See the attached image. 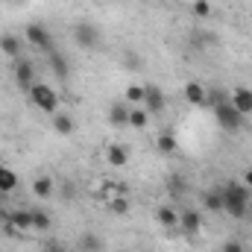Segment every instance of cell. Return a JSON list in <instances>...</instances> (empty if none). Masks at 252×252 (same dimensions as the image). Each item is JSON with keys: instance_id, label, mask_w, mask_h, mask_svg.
<instances>
[{"instance_id": "23", "label": "cell", "mask_w": 252, "mask_h": 252, "mask_svg": "<svg viewBox=\"0 0 252 252\" xmlns=\"http://www.w3.org/2000/svg\"><path fill=\"white\" fill-rule=\"evenodd\" d=\"M147 124H150L147 109H144V106H132V109H129V126H132V129H147Z\"/></svg>"}, {"instance_id": "8", "label": "cell", "mask_w": 252, "mask_h": 252, "mask_svg": "<svg viewBox=\"0 0 252 252\" xmlns=\"http://www.w3.org/2000/svg\"><path fill=\"white\" fill-rule=\"evenodd\" d=\"M0 53H3L9 62L24 59V38L15 35V32H3V35H0Z\"/></svg>"}, {"instance_id": "20", "label": "cell", "mask_w": 252, "mask_h": 252, "mask_svg": "<svg viewBox=\"0 0 252 252\" xmlns=\"http://www.w3.org/2000/svg\"><path fill=\"white\" fill-rule=\"evenodd\" d=\"M156 147H158V153H161V156H173V153H176V147H179V141H176V135H173V132H161V135L156 138Z\"/></svg>"}, {"instance_id": "15", "label": "cell", "mask_w": 252, "mask_h": 252, "mask_svg": "<svg viewBox=\"0 0 252 252\" xmlns=\"http://www.w3.org/2000/svg\"><path fill=\"white\" fill-rule=\"evenodd\" d=\"M47 64H50V70L56 73V79H67L70 76V64H67V56L64 53H59V50H50L47 53Z\"/></svg>"}, {"instance_id": "1", "label": "cell", "mask_w": 252, "mask_h": 252, "mask_svg": "<svg viewBox=\"0 0 252 252\" xmlns=\"http://www.w3.org/2000/svg\"><path fill=\"white\" fill-rule=\"evenodd\" d=\"M252 205V190L244 182H226L223 185V211L232 214V217H247Z\"/></svg>"}, {"instance_id": "2", "label": "cell", "mask_w": 252, "mask_h": 252, "mask_svg": "<svg viewBox=\"0 0 252 252\" xmlns=\"http://www.w3.org/2000/svg\"><path fill=\"white\" fill-rule=\"evenodd\" d=\"M214 118H217V126L223 129V132H238L241 126H244V115L229 103V97H214Z\"/></svg>"}, {"instance_id": "28", "label": "cell", "mask_w": 252, "mask_h": 252, "mask_svg": "<svg viewBox=\"0 0 252 252\" xmlns=\"http://www.w3.org/2000/svg\"><path fill=\"white\" fill-rule=\"evenodd\" d=\"M190 9H193V15H199V18H208V15H211V3H208V0H193Z\"/></svg>"}, {"instance_id": "30", "label": "cell", "mask_w": 252, "mask_h": 252, "mask_svg": "<svg viewBox=\"0 0 252 252\" xmlns=\"http://www.w3.org/2000/svg\"><path fill=\"white\" fill-rule=\"evenodd\" d=\"M41 252H67V247H64L62 241H47Z\"/></svg>"}, {"instance_id": "11", "label": "cell", "mask_w": 252, "mask_h": 252, "mask_svg": "<svg viewBox=\"0 0 252 252\" xmlns=\"http://www.w3.org/2000/svg\"><path fill=\"white\" fill-rule=\"evenodd\" d=\"M129 103L126 100H115L112 106H109V124L115 126V129H126L129 126Z\"/></svg>"}, {"instance_id": "31", "label": "cell", "mask_w": 252, "mask_h": 252, "mask_svg": "<svg viewBox=\"0 0 252 252\" xmlns=\"http://www.w3.org/2000/svg\"><path fill=\"white\" fill-rule=\"evenodd\" d=\"M244 185L252 190V167H247V170H244Z\"/></svg>"}, {"instance_id": "32", "label": "cell", "mask_w": 252, "mask_h": 252, "mask_svg": "<svg viewBox=\"0 0 252 252\" xmlns=\"http://www.w3.org/2000/svg\"><path fill=\"white\" fill-rule=\"evenodd\" d=\"M9 3H21V0H9Z\"/></svg>"}, {"instance_id": "21", "label": "cell", "mask_w": 252, "mask_h": 252, "mask_svg": "<svg viewBox=\"0 0 252 252\" xmlns=\"http://www.w3.org/2000/svg\"><path fill=\"white\" fill-rule=\"evenodd\" d=\"M53 129H56L59 135H73L76 124H73V118H70V115H64V112H56V115H53Z\"/></svg>"}, {"instance_id": "4", "label": "cell", "mask_w": 252, "mask_h": 252, "mask_svg": "<svg viewBox=\"0 0 252 252\" xmlns=\"http://www.w3.org/2000/svg\"><path fill=\"white\" fill-rule=\"evenodd\" d=\"M73 41H76L79 50H97L100 41H103V32H100L97 24H91V21H79V24H73Z\"/></svg>"}, {"instance_id": "6", "label": "cell", "mask_w": 252, "mask_h": 252, "mask_svg": "<svg viewBox=\"0 0 252 252\" xmlns=\"http://www.w3.org/2000/svg\"><path fill=\"white\" fill-rule=\"evenodd\" d=\"M144 109H147L150 118H153V115H161V112L167 109V97H164V91H161L156 82H147V85H144Z\"/></svg>"}, {"instance_id": "5", "label": "cell", "mask_w": 252, "mask_h": 252, "mask_svg": "<svg viewBox=\"0 0 252 252\" xmlns=\"http://www.w3.org/2000/svg\"><path fill=\"white\" fill-rule=\"evenodd\" d=\"M24 41H27L30 47H35V50H41V53L56 50V47H53V35H50V30H47L44 24H27V27H24Z\"/></svg>"}, {"instance_id": "18", "label": "cell", "mask_w": 252, "mask_h": 252, "mask_svg": "<svg viewBox=\"0 0 252 252\" xmlns=\"http://www.w3.org/2000/svg\"><path fill=\"white\" fill-rule=\"evenodd\" d=\"M156 220H158V226H164V229H179V211H176L173 205H161V208L156 211Z\"/></svg>"}, {"instance_id": "24", "label": "cell", "mask_w": 252, "mask_h": 252, "mask_svg": "<svg viewBox=\"0 0 252 252\" xmlns=\"http://www.w3.org/2000/svg\"><path fill=\"white\" fill-rule=\"evenodd\" d=\"M18 188V173H12L9 167L0 164V193H12Z\"/></svg>"}, {"instance_id": "26", "label": "cell", "mask_w": 252, "mask_h": 252, "mask_svg": "<svg viewBox=\"0 0 252 252\" xmlns=\"http://www.w3.org/2000/svg\"><path fill=\"white\" fill-rule=\"evenodd\" d=\"M56 196H59L62 202H73V199H76V185H73V182H62V185L56 188Z\"/></svg>"}, {"instance_id": "25", "label": "cell", "mask_w": 252, "mask_h": 252, "mask_svg": "<svg viewBox=\"0 0 252 252\" xmlns=\"http://www.w3.org/2000/svg\"><path fill=\"white\" fill-rule=\"evenodd\" d=\"M129 106H144V85H126V97Z\"/></svg>"}, {"instance_id": "29", "label": "cell", "mask_w": 252, "mask_h": 252, "mask_svg": "<svg viewBox=\"0 0 252 252\" xmlns=\"http://www.w3.org/2000/svg\"><path fill=\"white\" fill-rule=\"evenodd\" d=\"M223 252H247V247H244L238 238H229V241L223 244Z\"/></svg>"}, {"instance_id": "10", "label": "cell", "mask_w": 252, "mask_h": 252, "mask_svg": "<svg viewBox=\"0 0 252 252\" xmlns=\"http://www.w3.org/2000/svg\"><path fill=\"white\" fill-rule=\"evenodd\" d=\"M229 103L247 118V115H252V88H244V85H238L232 94H229Z\"/></svg>"}, {"instance_id": "27", "label": "cell", "mask_w": 252, "mask_h": 252, "mask_svg": "<svg viewBox=\"0 0 252 252\" xmlns=\"http://www.w3.org/2000/svg\"><path fill=\"white\" fill-rule=\"evenodd\" d=\"M167 188H170V193H173V196H182V193H185V179H182V176H170Z\"/></svg>"}, {"instance_id": "22", "label": "cell", "mask_w": 252, "mask_h": 252, "mask_svg": "<svg viewBox=\"0 0 252 252\" xmlns=\"http://www.w3.org/2000/svg\"><path fill=\"white\" fill-rule=\"evenodd\" d=\"M30 211H32V232H47L53 226V220L44 208H30Z\"/></svg>"}, {"instance_id": "7", "label": "cell", "mask_w": 252, "mask_h": 252, "mask_svg": "<svg viewBox=\"0 0 252 252\" xmlns=\"http://www.w3.org/2000/svg\"><path fill=\"white\" fill-rule=\"evenodd\" d=\"M12 73H15V82H18L21 91H30V88L38 82V79H35V64L30 62V59H18Z\"/></svg>"}, {"instance_id": "13", "label": "cell", "mask_w": 252, "mask_h": 252, "mask_svg": "<svg viewBox=\"0 0 252 252\" xmlns=\"http://www.w3.org/2000/svg\"><path fill=\"white\" fill-rule=\"evenodd\" d=\"M76 250L79 252H106V241L97 232H82L76 238Z\"/></svg>"}, {"instance_id": "19", "label": "cell", "mask_w": 252, "mask_h": 252, "mask_svg": "<svg viewBox=\"0 0 252 252\" xmlns=\"http://www.w3.org/2000/svg\"><path fill=\"white\" fill-rule=\"evenodd\" d=\"M56 193V182L50 179V176H38L35 182H32V196H38V199H50Z\"/></svg>"}, {"instance_id": "17", "label": "cell", "mask_w": 252, "mask_h": 252, "mask_svg": "<svg viewBox=\"0 0 252 252\" xmlns=\"http://www.w3.org/2000/svg\"><path fill=\"white\" fill-rule=\"evenodd\" d=\"M202 205H205V211L220 214L223 211V188H205L202 190Z\"/></svg>"}, {"instance_id": "9", "label": "cell", "mask_w": 252, "mask_h": 252, "mask_svg": "<svg viewBox=\"0 0 252 252\" xmlns=\"http://www.w3.org/2000/svg\"><path fill=\"white\" fill-rule=\"evenodd\" d=\"M182 94H185V103L196 106V109H205V106H208V91H205V85H202V82H196V79L185 82Z\"/></svg>"}, {"instance_id": "12", "label": "cell", "mask_w": 252, "mask_h": 252, "mask_svg": "<svg viewBox=\"0 0 252 252\" xmlns=\"http://www.w3.org/2000/svg\"><path fill=\"white\" fill-rule=\"evenodd\" d=\"M9 223L15 232H32V211L30 208H9Z\"/></svg>"}, {"instance_id": "14", "label": "cell", "mask_w": 252, "mask_h": 252, "mask_svg": "<svg viewBox=\"0 0 252 252\" xmlns=\"http://www.w3.org/2000/svg\"><path fill=\"white\" fill-rule=\"evenodd\" d=\"M179 229H182L185 235H196V232L202 229V214H199V211H193V208L179 211Z\"/></svg>"}, {"instance_id": "3", "label": "cell", "mask_w": 252, "mask_h": 252, "mask_svg": "<svg viewBox=\"0 0 252 252\" xmlns=\"http://www.w3.org/2000/svg\"><path fill=\"white\" fill-rule=\"evenodd\" d=\"M27 94H30V103H32L38 112H44V115H56V112H59V103H62V100H59L56 88H50L47 82H35Z\"/></svg>"}, {"instance_id": "16", "label": "cell", "mask_w": 252, "mask_h": 252, "mask_svg": "<svg viewBox=\"0 0 252 252\" xmlns=\"http://www.w3.org/2000/svg\"><path fill=\"white\" fill-rule=\"evenodd\" d=\"M106 161H109V167H126L129 164V147L126 144H112L106 150Z\"/></svg>"}]
</instances>
